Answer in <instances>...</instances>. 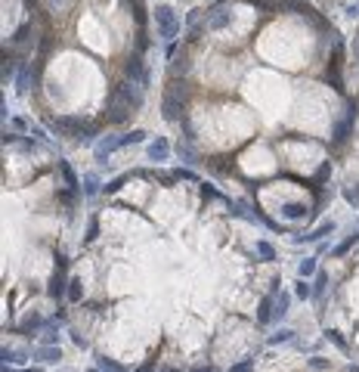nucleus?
<instances>
[{"mask_svg":"<svg viewBox=\"0 0 359 372\" xmlns=\"http://www.w3.org/2000/svg\"><path fill=\"white\" fill-rule=\"evenodd\" d=\"M183 99H186V84L180 78H174L164 90V99H161V112L168 121H180L183 118Z\"/></svg>","mask_w":359,"mask_h":372,"instance_id":"obj_1","label":"nucleus"},{"mask_svg":"<svg viewBox=\"0 0 359 372\" xmlns=\"http://www.w3.org/2000/svg\"><path fill=\"white\" fill-rule=\"evenodd\" d=\"M155 22H158V34H161L164 41H174V37L180 34V19H177L174 7H168V4L155 7Z\"/></svg>","mask_w":359,"mask_h":372,"instance_id":"obj_2","label":"nucleus"},{"mask_svg":"<svg viewBox=\"0 0 359 372\" xmlns=\"http://www.w3.org/2000/svg\"><path fill=\"white\" fill-rule=\"evenodd\" d=\"M112 96H118V99H124L127 105H133V109H143V84H130V81H121L115 90H112Z\"/></svg>","mask_w":359,"mask_h":372,"instance_id":"obj_3","label":"nucleus"},{"mask_svg":"<svg viewBox=\"0 0 359 372\" xmlns=\"http://www.w3.org/2000/svg\"><path fill=\"white\" fill-rule=\"evenodd\" d=\"M232 22V10L229 7H214L208 16H205V25L211 28V31H220V28H226Z\"/></svg>","mask_w":359,"mask_h":372,"instance_id":"obj_4","label":"nucleus"},{"mask_svg":"<svg viewBox=\"0 0 359 372\" xmlns=\"http://www.w3.org/2000/svg\"><path fill=\"white\" fill-rule=\"evenodd\" d=\"M130 112H133V105H127L124 99H118V96H112V102H108V121L112 124H121V121H127L130 118Z\"/></svg>","mask_w":359,"mask_h":372,"instance_id":"obj_5","label":"nucleus"},{"mask_svg":"<svg viewBox=\"0 0 359 372\" xmlns=\"http://www.w3.org/2000/svg\"><path fill=\"white\" fill-rule=\"evenodd\" d=\"M127 78H133V84L149 87V74H146V68H143V53H133V56L127 59Z\"/></svg>","mask_w":359,"mask_h":372,"instance_id":"obj_6","label":"nucleus"},{"mask_svg":"<svg viewBox=\"0 0 359 372\" xmlns=\"http://www.w3.org/2000/svg\"><path fill=\"white\" fill-rule=\"evenodd\" d=\"M146 155H149V162H168V155H171L168 140H164V137L152 140V143H149V149H146Z\"/></svg>","mask_w":359,"mask_h":372,"instance_id":"obj_7","label":"nucleus"},{"mask_svg":"<svg viewBox=\"0 0 359 372\" xmlns=\"http://www.w3.org/2000/svg\"><path fill=\"white\" fill-rule=\"evenodd\" d=\"M56 260H59V270H56V276L50 279V295H53V298H65V295H68V288H65V279H62L65 257H56Z\"/></svg>","mask_w":359,"mask_h":372,"instance_id":"obj_8","label":"nucleus"},{"mask_svg":"<svg viewBox=\"0 0 359 372\" xmlns=\"http://www.w3.org/2000/svg\"><path fill=\"white\" fill-rule=\"evenodd\" d=\"M121 149V137H108V140H102L99 146H96V162H105L112 152H118Z\"/></svg>","mask_w":359,"mask_h":372,"instance_id":"obj_9","label":"nucleus"},{"mask_svg":"<svg viewBox=\"0 0 359 372\" xmlns=\"http://www.w3.org/2000/svg\"><path fill=\"white\" fill-rule=\"evenodd\" d=\"M328 81H332V87L341 93L344 90V81H341V50H335V56H332V65H328Z\"/></svg>","mask_w":359,"mask_h":372,"instance_id":"obj_10","label":"nucleus"},{"mask_svg":"<svg viewBox=\"0 0 359 372\" xmlns=\"http://www.w3.org/2000/svg\"><path fill=\"white\" fill-rule=\"evenodd\" d=\"M353 115H356V105H350V112H347V118L335 127V143H347V137H350V127H353Z\"/></svg>","mask_w":359,"mask_h":372,"instance_id":"obj_11","label":"nucleus"},{"mask_svg":"<svg viewBox=\"0 0 359 372\" xmlns=\"http://www.w3.org/2000/svg\"><path fill=\"white\" fill-rule=\"evenodd\" d=\"M34 357H41L44 363H59V360H62V351H59L56 344H44V348L34 351Z\"/></svg>","mask_w":359,"mask_h":372,"instance_id":"obj_12","label":"nucleus"},{"mask_svg":"<svg viewBox=\"0 0 359 372\" xmlns=\"http://www.w3.org/2000/svg\"><path fill=\"white\" fill-rule=\"evenodd\" d=\"M59 174H62V180H65L68 190H77V186H81V180L74 177V171H71V165H68V162H59Z\"/></svg>","mask_w":359,"mask_h":372,"instance_id":"obj_13","label":"nucleus"},{"mask_svg":"<svg viewBox=\"0 0 359 372\" xmlns=\"http://www.w3.org/2000/svg\"><path fill=\"white\" fill-rule=\"evenodd\" d=\"M282 214H285V217H291V220H297V217H303V214H310V211H307V205L285 202V205H282Z\"/></svg>","mask_w":359,"mask_h":372,"instance_id":"obj_14","label":"nucleus"},{"mask_svg":"<svg viewBox=\"0 0 359 372\" xmlns=\"http://www.w3.org/2000/svg\"><path fill=\"white\" fill-rule=\"evenodd\" d=\"M272 313H275V310H272V298H263V301H260V310H257V320H260V323H269Z\"/></svg>","mask_w":359,"mask_h":372,"instance_id":"obj_15","label":"nucleus"},{"mask_svg":"<svg viewBox=\"0 0 359 372\" xmlns=\"http://www.w3.org/2000/svg\"><path fill=\"white\" fill-rule=\"evenodd\" d=\"M328 233H335V223H332V220H325L322 227H316V230H313L307 239H310V242H319V239H322V236H328Z\"/></svg>","mask_w":359,"mask_h":372,"instance_id":"obj_16","label":"nucleus"},{"mask_svg":"<svg viewBox=\"0 0 359 372\" xmlns=\"http://www.w3.org/2000/svg\"><path fill=\"white\" fill-rule=\"evenodd\" d=\"M16 87H19V93H25V90L31 87V68H28V65H22V71H19V81H16Z\"/></svg>","mask_w":359,"mask_h":372,"instance_id":"obj_17","label":"nucleus"},{"mask_svg":"<svg viewBox=\"0 0 359 372\" xmlns=\"http://www.w3.org/2000/svg\"><path fill=\"white\" fill-rule=\"evenodd\" d=\"M186 71H189V59L186 56H177L174 65H171V74H174V78H180V74H186Z\"/></svg>","mask_w":359,"mask_h":372,"instance_id":"obj_18","label":"nucleus"},{"mask_svg":"<svg viewBox=\"0 0 359 372\" xmlns=\"http://www.w3.org/2000/svg\"><path fill=\"white\" fill-rule=\"evenodd\" d=\"M96 193H99V180L93 174H87L84 177V196H96Z\"/></svg>","mask_w":359,"mask_h":372,"instance_id":"obj_19","label":"nucleus"},{"mask_svg":"<svg viewBox=\"0 0 359 372\" xmlns=\"http://www.w3.org/2000/svg\"><path fill=\"white\" fill-rule=\"evenodd\" d=\"M288 304H291V298H288V295H279V298H275V313H272V316L288 313Z\"/></svg>","mask_w":359,"mask_h":372,"instance_id":"obj_20","label":"nucleus"},{"mask_svg":"<svg viewBox=\"0 0 359 372\" xmlns=\"http://www.w3.org/2000/svg\"><path fill=\"white\" fill-rule=\"evenodd\" d=\"M291 338H294V332L291 329H282V332L269 335V344H282V341H291Z\"/></svg>","mask_w":359,"mask_h":372,"instance_id":"obj_21","label":"nucleus"},{"mask_svg":"<svg viewBox=\"0 0 359 372\" xmlns=\"http://www.w3.org/2000/svg\"><path fill=\"white\" fill-rule=\"evenodd\" d=\"M257 254H260L263 260H275V248H272L269 242H257Z\"/></svg>","mask_w":359,"mask_h":372,"instance_id":"obj_22","label":"nucleus"},{"mask_svg":"<svg viewBox=\"0 0 359 372\" xmlns=\"http://www.w3.org/2000/svg\"><path fill=\"white\" fill-rule=\"evenodd\" d=\"M254 366H257V360H251V357H248V360H242V363H235L229 372H254Z\"/></svg>","mask_w":359,"mask_h":372,"instance_id":"obj_23","label":"nucleus"},{"mask_svg":"<svg viewBox=\"0 0 359 372\" xmlns=\"http://www.w3.org/2000/svg\"><path fill=\"white\" fill-rule=\"evenodd\" d=\"M316 273V260L313 257H307V260H300V276L307 279V276H313Z\"/></svg>","mask_w":359,"mask_h":372,"instance_id":"obj_24","label":"nucleus"},{"mask_svg":"<svg viewBox=\"0 0 359 372\" xmlns=\"http://www.w3.org/2000/svg\"><path fill=\"white\" fill-rule=\"evenodd\" d=\"M180 155L186 158V165H195V152H192V143L189 140H186V146L180 143Z\"/></svg>","mask_w":359,"mask_h":372,"instance_id":"obj_25","label":"nucleus"},{"mask_svg":"<svg viewBox=\"0 0 359 372\" xmlns=\"http://www.w3.org/2000/svg\"><path fill=\"white\" fill-rule=\"evenodd\" d=\"M68 298H71V301H77V298H81V279H71V282H68Z\"/></svg>","mask_w":359,"mask_h":372,"instance_id":"obj_26","label":"nucleus"},{"mask_svg":"<svg viewBox=\"0 0 359 372\" xmlns=\"http://www.w3.org/2000/svg\"><path fill=\"white\" fill-rule=\"evenodd\" d=\"M99 369H105V372H124L115 360H105V357H99Z\"/></svg>","mask_w":359,"mask_h":372,"instance_id":"obj_27","label":"nucleus"},{"mask_svg":"<svg viewBox=\"0 0 359 372\" xmlns=\"http://www.w3.org/2000/svg\"><path fill=\"white\" fill-rule=\"evenodd\" d=\"M325 335H328V341H335V344H338V348H341V351H347V341H344V338H341V335H338V332H335V329H328V332H325Z\"/></svg>","mask_w":359,"mask_h":372,"instance_id":"obj_28","label":"nucleus"},{"mask_svg":"<svg viewBox=\"0 0 359 372\" xmlns=\"http://www.w3.org/2000/svg\"><path fill=\"white\" fill-rule=\"evenodd\" d=\"M124 180H127V177H115V180H112V183L105 186V193H118V190H121V186H124Z\"/></svg>","mask_w":359,"mask_h":372,"instance_id":"obj_29","label":"nucleus"},{"mask_svg":"<svg viewBox=\"0 0 359 372\" xmlns=\"http://www.w3.org/2000/svg\"><path fill=\"white\" fill-rule=\"evenodd\" d=\"M13 74H16V65H13V62L7 59V62H4V81H10Z\"/></svg>","mask_w":359,"mask_h":372,"instance_id":"obj_30","label":"nucleus"},{"mask_svg":"<svg viewBox=\"0 0 359 372\" xmlns=\"http://www.w3.org/2000/svg\"><path fill=\"white\" fill-rule=\"evenodd\" d=\"M310 295H313V288H310L307 282H300V285H297V298H310Z\"/></svg>","mask_w":359,"mask_h":372,"instance_id":"obj_31","label":"nucleus"},{"mask_svg":"<svg viewBox=\"0 0 359 372\" xmlns=\"http://www.w3.org/2000/svg\"><path fill=\"white\" fill-rule=\"evenodd\" d=\"M310 366H313V369H328V360H322V357H316V360H310Z\"/></svg>","mask_w":359,"mask_h":372,"instance_id":"obj_32","label":"nucleus"},{"mask_svg":"<svg viewBox=\"0 0 359 372\" xmlns=\"http://www.w3.org/2000/svg\"><path fill=\"white\" fill-rule=\"evenodd\" d=\"M96 230H99V227H96V220H93V223H90V230H87V242H90V239H96Z\"/></svg>","mask_w":359,"mask_h":372,"instance_id":"obj_33","label":"nucleus"},{"mask_svg":"<svg viewBox=\"0 0 359 372\" xmlns=\"http://www.w3.org/2000/svg\"><path fill=\"white\" fill-rule=\"evenodd\" d=\"M192 372H214L211 366H202V369H192Z\"/></svg>","mask_w":359,"mask_h":372,"instance_id":"obj_34","label":"nucleus"},{"mask_svg":"<svg viewBox=\"0 0 359 372\" xmlns=\"http://www.w3.org/2000/svg\"><path fill=\"white\" fill-rule=\"evenodd\" d=\"M152 366H155V363H146V366H143L140 372H152Z\"/></svg>","mask_w":359,"mask_h":372,"instance_id":"obj_35","label":"nucleus"},{"mask_svg":"<svg viewBox=\"0 0 359 372\" xmlns=\"http://www.w3.org/2000/svg\"><path fill=\"white\" fill-rule=\"evenodd\" d=\"M90 372H105V369H99V366H96V369H90Z\"/></svg>","mask_w":359,"mask_h":372,"instance_id":"obj_36","label":"nucleus"},{"mask_svg":"<svg viewBox=\"0 0 359 372\" xmlns=\"http://www.w3.org/2000/svg\"><path fill=\"white\" fill-rule=\"evenodd\" d=\"M161 372H180V369H161Z\"/></svg>","mask_w":359,"mask_h":372,"instance_id":"obj_37","label":"nucleus"},{"mask_svg":"<svg viewBox=\"0 0 359 372\" xmlns=\"http://www.w3.org/2000/svg\"><path fill=\"white\" fill-rule=\"evenodd\" d=\"M356 233H359V230H356Z\"/></svg>","mask_w":359,"mask_h":372,"instance_id":"obj_38","label":"nucleus"}]
</instances>
